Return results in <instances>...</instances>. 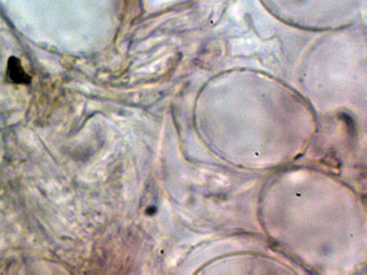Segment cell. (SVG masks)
<instances>
[{"label": "cell", "mask_w": 367, "mask_h": 275, "mask_svg": "<svg viewBox=\"0 0 367 275\" xmlns=\"http://www.w3.org/2000/svg\"><path fill=\"white\" fill-rule=\"evenodd\" d=\"M7 75L12 84L28 85L31 84L32 80L31 75L24 70L20 60L15 56L9 58Z\"/></svg>", "instance_id": "1"}]
</instances>
